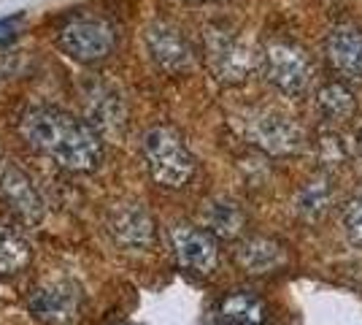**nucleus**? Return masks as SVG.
<instances>
[{
    "label": "nucleus",
    "mask_w": 362,
    "mask_h": 325,
    "mask_svg": "<svg viewBox=\"0 0 362 325\" xmlns=\"http://www.w3.org/2000/svg\"><path fill=\"white\" fill-rule=\"evenodd\" d=\"M344 231L354 247H362V195L351 198L344 209Z\"/></svg>",
    "instance_id": "nucleus-21"
},
{
    "label": "nucleus",
    "mask_w": 362,
    "mask_h": 325,
    "mask_svg": "<svg viewBox=\"0 0 362 325\" xmlns=\"http://www.w3.org/2000/svg\"><path fill=\"white\" fill-rule=\"evenodd\" d=\"M354 163L362 169V127H360V133L354 136Z\"/></svg>",
    "instance_id": "nucleus-23"
},
{
    "label": "nucleus",
    "mask_w": 362,
    "mask_h": 325,
    "mask_svg": "<svg viewBox=\"0 0 362 325\" xmlns=\"http://www.w3.org/2000/svg\"><path fill=\"white\" fill-rule=\"evenodd\" d=\"M287 247L273 236H246L235 247V263L252 277H265L287 266Z\"/></svg>",
    "instance_id": "nucleus-14"
},
{
    "label": "nucleus",
    "mask_w": 362,
    "mask_h": 325,
    "mask_svg": "<svg viewBox=\"0 0 362 325\" xmlns=\"http://www.w3.org/2000/svg\"><path fill=\"white\" fill-rule=\"evenodd\" d=\"M84 309V293L78 282L52 277L38 282L28 295V312L44 325H76Z\"/></svg>",
    "instance_id": "nucleus-5"
},
{
    "label": "nucleus",
    "mask_w": 362,
    "mask_h": 325,
    "mask_svg": "<svg viewBox=\"0 0 362 325\" xmlns=\"http://www.w3.org/2000/svg\"><path fill=\"white\" fill-rule=\"evenodd\" d=\"M0 201L25 225H38L44 219V198L33 179L11 160H0Z\"/></svg>",
    "instance_id": "nucleus-11"
},
{
    "label": "nucleus",
    "mask_w": 362,
    "mask_h": 325,
    "mask_svg": "<svg viewBox=\"0 0 362 325\" xmlns=\"http://www.w3.org/2000/svg\"><path fill=\"white\" fill-rule=\"evenodd\" d=\"M119 33L103 16H76L57 33V47L65 57L81 65H95L114 55Z\"/></svg>",
    "instance_id": "nucleus-3"
},
{
    "label": "nucleus",
    "mask_w": 362,
    "mask_h": 325,
    "mask_svg": "<svg viewBox=\"0 0 362 325\" xmlns=\"http://www.w3.org/2000/svg\"><path fill=\"white\" fill-rule=\"evenodd\" d=\"M243 136L259 152L271 157L298 155L305 144L303 127L276 108H255L243 117Z\"/></svg>",
    "instance_id": "nucleus-4"
},
{
    "label": "nucleus",
    "mask_w": 362,
    "mask_h": 325,
    "mask_svg": "<svg viewBox=\"0 0 362 325\" xmlns=\"http://www.w3.org/2000/svg\"><path fill=\"white\" fill-rule=\"evenodd\" d=\"M146 52H149L151 62L165 71L170 76H181V74H189L197 65V55L192 44L187 41V35L170 25V22H151L146 28Z\"/></svg>",
    "instance_id": "nucleus-9"
},
{
    "label": "nucleus",
    "mask_w": 362,
    "mask_h": 325,
    "mask_svg": "<svg viewBox=\"0 0 362 325\" xmlns=\"http://www.w3.org/2000/svg\"><path fill=\"white\" fill-rule=\"evenodd\" d=\"M332 198H335V193H332L330 179L317 176V179H308V182L295 193V198H292V212L298 215V219L311 225V222L325 219V215L332 209Z\"/></svg>",
    "instance_id": "nucleus-18"
},
{
    "label": "nucleus",
    "mask_w": 362,
    "mask_h": 325,
    "mask_svg": "<svg viewBox=\"0 0 362 325\" xmlns=\"http://www.w3.org/2000/svg\"><path fill=\"white\" fill-rule=\"evenodd\" d=\"M262 74L284 95H303L311 87L314 62L305 49L292 41H271L262 49Z\"/></svg>",
    "instance_id": "nucleus-7"
},
{
    "label": "nucleus",
    "mask_w": 362,
    "mask_h": 325,
    "mask_svg": "<svg viewBox=\"0 0 362 325\" xmlns=\"http://www.w3.org/2000/svg\"><path fill=\"white\" fill-rule=\"evenodd\" d=\"M216 314L225 325H262L268 320V307L252 290H233L219 301Z\"/></svg>",
    "instance_id": "nucleus-17"
},
{
    "label": "nucleus",
    "mask_w": 362,
    "mask_h": 325,
    "mask_svg": "<svg viewBox=\"0 0 362 325\" xmlns=\"http://www.w3.org/2000/svg\"><path fill=\"white\" fill-rule=\"evenodd\" d=\"M189 3H216V0H189Z\"/></svg>",
    "instance_id": "nucleus-24"
},
{
    "label": "nucleus",
    "mask_w": 362,
    "mask_h": 325,
    "mask_svg": "<svg viewBox=\"0 0 362 325\" xmlns=\"http://www.w3.org/2000/svg\"><path fill=\"white\" fill-rule=\"evenodd\" d=\"M33 261L30 239L19 228L0 222V277H14L25 271Z\"/></svg>",
    "instance_id": "nucleus-19"
},
{
    "label": "nucleus",
    "mask_w": 362,
    "mask_h": 325,
    "mask_svg": "<svg viewBox=\"0 0 362 325\" xmlns=\"http://www.w3.org/2000/svg\"><path fill=\"white\" fill-rule=\"evenodd\" d=\"M170 249L184 271L211 274L219 266V239L203 225H173L170 228Z\"/></svg>",
    "instance_id": "nucleus-10"
},
{
    "label": "nucleus",
    "mask_w": 362,
    "mask_h": 325,
    "mask_svg": "<svg viewBox=\"0 0 362 325\" xmlns=\"http://www.w3.org/2000/svg\"><path fill=\"white\" fill-rule=\"evenodd\" d=\"M19 136L30 149L52 157L68 171L87 173L103 163L100 133L87 120H76L62 108H28L19 117Z\"/></svg>",
    "instance_id": "nucleus-1"
},
{
    "label": "nucleus",
    "mask_w": 362,
    "mask_h": 325,
    "mask_svg": "<svg viewBox=\"0 0 362 325\" xmlns=\"http://www.w3.org/2000/svg\"><path fill=\"white\" fill-rule=\"evenodd\" d=\"M203 41H206V62H209L216 81L241 84L252 76L257 65V55L241 35L225 30V28H209Z\"/></svg>",
    "instance_id": "nucleus-6"
},
{
    "label": "nucleus",
    "mask_w": 362,
    "mask_h": 325,
    "mask_svg": "<svg viewBox=\"0 0 362 325\" xmlns=\"http://www.w3.org/2000/svg\"><path fill=\"white\" fill-rule=\"evenodd\" d=\"M22 22H25V11H16V14L0 19V47H8L11 41H16Z\"/></svg>",
    "instance_id": "nucleus-22"
},
{
    "label": "nucleus",
    "mask_w": 362,
    "mask_h": 325,
    "mask_svg": "<svg viewBox=\"0 0 362 325\" xmlns=\"http://www.w3.org/2000/svg\"><path fill=\"white\" fill-rule=\"evenodd\" d=\"M317 157L322 166H341V163H349L354 160V141H349L338 127H325L317 139Z\"/></svg>",
    "instance_id": "nucleus-20"
},
{
    "label": "nucleus",
    "mask_w": 362,
    "mask_h": 325,
    "mask_svg": "<svg viewBox=\"0 0 362 325\" xmlns=\"http://www.w3.org/2000/svg\"><path fill=\"white\" fill-rule=\"evenodd\" d=\"M106 231L111 241L127 252H146L154 247L157 228L149 209L141 201H119L108 209Z\"/></svg>",
    "instance_id": "nucleus-8"
},
{
    "label": "nucleus",
    "mask_w": 362,
    "mask_h": 325,
    "mask_svg": "<svg viewBox=\"0 0 362 325\" xmlns=\"http://www.w3.org/2000/svg\"><path fill=\"white\" fill-rule=\"evenodd\" d=\"M84 117L100 136H122L127 125V108L122 95L100 81H90L84 87Z\"/></svg>",
    "instance_id": "nucleus-12"
},
{
    "label": "nucleus",
    "mask_w": 362,
    "mask_h": 325,
    "mask_svg": "<svg viewBox=\"0 0 362 325\" xmlns=\"http://www.w3.org/2000/svg\"><path fill=\"white\" fill-rule=\"evenodd\" d=\"M319 120L327 125V127H341V125L351 122L357 117V98L349 90L344 81H327L322 84L314 101Z\"/></svg>",
    "instance_id": "nucleus-16"
},
{
    "label": "nucleus",
    "mask_w": 362,
    "mask_h": 325,
    "mask_svg": "<svg viewBox=\"0 0 362 325\" xmlns=\"http://www.w3.org/2000/svg\"><path fill=\"white\" fill-rule=\"evenodd\" d=\"M325 55L330 68L344 79L362 84V28L357 25H335L327 33Z\"/></svg>",
    "instance_id": "nucleus-13"
},
{
    "label": "nucleus",
    "mask_w": 362,
    "mask_h": 325,
    "mask_svg": "<svg viewBox=\"0 0 362 325\" xmlns=\"http://www.w3.org/2000/svg\"><path fill=\"white\" fill-rule=\"evenodd\" d=\"M141 155L149 176L160 187L179 190L195 176V155L187 141L170 125H154L141 139Z\"/></svg>",
    "instance_id": "nucleus-2"
},
{
    "label": "nucleus",
    "mask_w": 362,
    "mask_h": 325,
    "mask_svg": "<svg viewBox=\"0 0 362 325\" xmlns=\"http://www.w3.org/2000/svg\"><path fill=\"white\" fill-rule=\"evenodd\" d=\"M203 228L209 233H214L216 239H225V241H235L246 233L249 225V215L241 203L235 198H227V195H216L211 201L203 203Z\"/></svg>",
    "instance_id": "nucleus-15"
}]
</instances>
